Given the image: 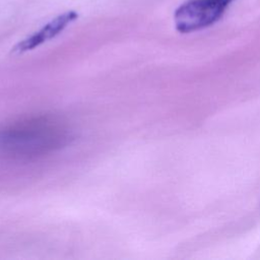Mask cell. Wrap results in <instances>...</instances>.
Wrapping results in <instances>:
<instances>
[{
    "instance_id": "cell-1",
    "label": "cell",
    "mask_w": 260,
    "mask_h": 260,
    "mask_svg": "<svg viewBox=\"0 0 260 260\" xmlns=\"http://www.w3.org/2000/svg\"><path fill=\"white\" fill-rule=\"evenodd\" d=\"M69 137V130L55 118L28 119L0 130V154L16 159L37 157L59 149Z\"/></svg>"
},
{
    "instance_id": "cell-2",
    "label": "cell",
    "mask_w": 260,
    "mask_h": 260,
    "mask_svg": "<svg viewBox=\"0 0 260 260\" xmlns=\"http://www.w3.org/2000/svg\"><path fill=\"white\" fill-rule=\"evenodd\" d=\"M234 0H189L175 12L176 28L191 32L216 22Z\"/></svg>"
},
{
    "instance_id": "cell-3",
    "label": "cell",
    "mask_w": 260,
    "mask_h": 260,
    "mask_svg": "<svg viewBox=\"0 0 260 260\" xmlns=\"http://www.w3.org/2000/svg\"><path fill=\"white\" fill-rule=\"evenodd\" d=\"M77 12L72 10L58 15L50 22H48L46 25H44L41 29H39L31 36L27 37L26 39L22 40L18 44H16L11 52L13 54H22L24 52L36 49L37 47L41 46L47 41L54 39L56 36L62 32L65 29V27L68 26L75 19H77Z\"/></svg>"
}]
</instances>
